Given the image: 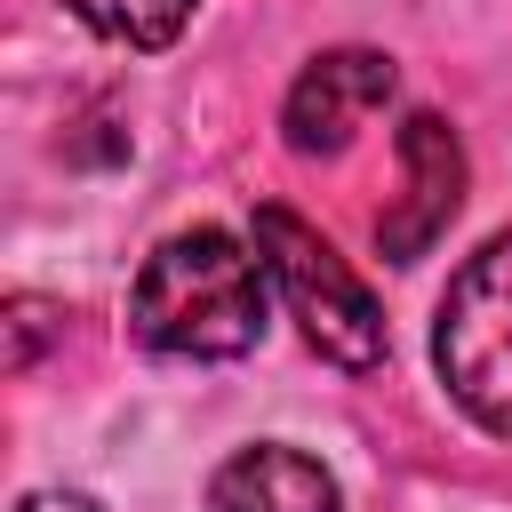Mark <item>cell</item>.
Returning a JSON list of instances; mask_svg holds the SVG:
<instances>
[{
  "instance_id": "2",
  "label": "cell",
  "mask_w": 512,
  "mask_h": 512,
  "mask_svg": "<svg viewBox=\"0 0 512 512\" xmlns=\"http://www.w3.org/2000/svg\"><path fill=\"white\" fill-rule=\"evenodd\" d=\"M432 360L456 408L480 432L512 440V232H496L448 280L440 320H432Z\"/></svg>"
},
{
  "instance_id": "3",
  "label": "cell",
  "mask_w": 512,
  "mask_h": 512,
  "mask_svg": "<svg viewBox=\"0 0 512 512\" xmlns=\"http://www.w3.org/2000/svg\"><path fill=\"white\" fill-rule=\"evenodd\" d=\"M256 256L272 272V288L288 296L304 344L336 368H376L384 360V312L360 288V272L288 208H256Z\"/></svg>"
},
{
  "instance_id": "1",
  "label": "cell",
  "mask_w": 512,
  "mask_h": 512,
  "mask_svg": "<svg viewBox=\"0 0 512 512\" xmlns=\"http://www.w3.org/2000/svg\"><path fill=\"white\" fill-rule=\"evenodd\" d=\"M264 280L256 240H232L224 224L168 232L128 288V328L160 360H240L264 336Z\"/></svg>"
},
{
  "instance_id": "5",
  "label": "cell",
  "mask_w": 512,
  "mask_h": 512,
  "mask_svg": "<svg viewBox=\"0 0 512 512\" xmlns=\"http://www.w3.org/2000/svg\"><path fill=\"white\" fill-rule=\"evenodd\" d=\"M464 208V144L440 112H408L400 120V200L376 216V248L392 264H416Z\"/></svg>"
},
{
  "instance_id": "6",
  "label": "cell",
  "mask_w": 512,
  "mask_h": 512,
  "mask_svg": "<svg viewBox=\"0 0 512 512\" xmlns=\"http://www.w3.org/2000/svg\"><path fill=\"white\" fill-rule=\"evenodd\" d=\"M208 512H344V496H336V480H328L320 456L264 440V448H240L216 472Z\"/></svg>"
},
{
  "instance_id": "7",
  "label": "cell",
  "mask_w": 512,
  "mask_h": 512,
  "mask_svg": "<svg viewBox=\"0 0 512 512\" xmlns=\"http://www.w3.org/2000/svg\"><path fill=\"white\" fill-rule=\"evenodd\" d=\"M88 32L120 40V48H168L192 16V0H64Z\"/></svg>"
},
{
  "instance_id": "9",
  "label": "cell",
  "mask_w": 512,
  "mask_h": 512,
  "mask_svg": "<svg viewBox=\"0 0 512 512\" xmlns=\"http://www.w3.org/2000/svg\"><path fill=\"white\" fill-rule=\"evenodd\" d=\"M16 512H104V504L80 488H32V496H16Z\"/></svg>"
},
{
  "instance_id": "4",
  "label": "cell",
  "mask_w": 512,
  "mask_h": 512,
  "mask_svg": "<svg viewBox=\"0 0 512 512\" xmlns=\"http://www.w3.org/2000/svg\"><path fill=\"white\" fill-rule=\"evenodd\" d=\"M392 56H376V48H328V56H312L304 72H296V88H288V104H280V128H288V144L304 152V160H328V152H344L384 104H392Z\"/></svg>"
},
{
  "instance_id": "8",
  "label": "cell",
  "mask_w": 512,
  "mask_h": 512,
  "mask_svg": "<svg viewBox=\"0 0 512 512\" xmlns=\"http://www.w3.org/2000/svg\"><path fill=\"white\" fill-rule=\"evenodd\" d=\"M8 312H16V344H8V368H32V344H40V320H56V312H48L40 296H16Z\"/></svg>"
}]
</instances>
